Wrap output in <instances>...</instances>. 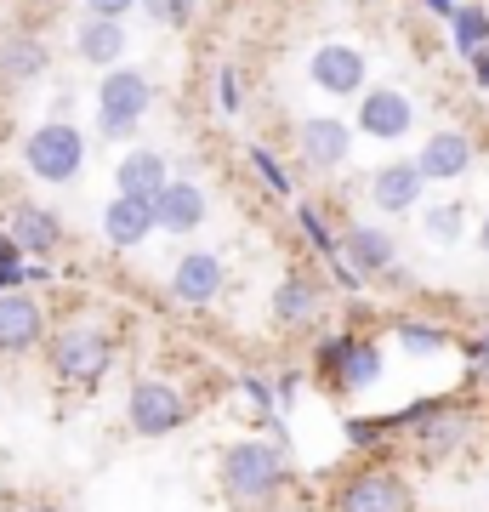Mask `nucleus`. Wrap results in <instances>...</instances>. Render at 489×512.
<instances>
[{
    "label": "nucleus",
    "instance_id": "obj_1",
    "mask_svg": "<svg viewBox=\"0 0 489 512\" xmlns=\"http://www.w3.org/2000/svg\"><path fill=\"white\" fill-rule=\"evenodd\" d=\"M296 484L285 439H234L217 461V490L234 512H268Z\"/></svg>",
    "mask_w": 489,
    "mask_h": 512
},
{
    "label": "nucleus",
    "instance_id": "obj_2",
    "mask_svg": "<svg viewBox=\"0 0 489 512\" xmlns=\"http://www.w3.org/2000/svg\"><path fill=\"white\" fill-rule=\"evenodd\" d=\"M46 365H52L57 387H74V393H91L120 359V336L103 319H63L57 330H46Z\"/></svg>",
    "mask_w": 489,
    "mask_h": 512
},
{
    "label": "nucleus",
    "instance_id": "obj_3",
    "mask_svg": "<svg viewBox=\"0 0 489 512\" xmlns=\"http://www.w3.org/2000/svg\"><path fill=\"white\" fill-rule=\"evenodd\" d=\"M313 376L336 399L370 393L381 382V342L364 336V330H330V336H319V348H313Z\"/></svg>",
    "mask_w": 489,
    "mask_h": 512
},
{
    "label": "nucleus",
    "instance_id": "obj_4",
    "mask_svg": "<svg viewBox=\"0 0 489 512\" xmlns=\"http://www.w3.org/2000/svg\"><path fill=\"white\" fill-rule=\"evenodd\" d=\"M325 512H416V484L387 461H359L325 490Z\"/></svg>",
    "mask_w": 489,
    "mask_h": 512
},
{
    "label": "nucleus",
    "instance_id": "obj_5",
    "mask_svg": "<svg viewBox=\"0 0 489 512\" xmlns=\"http://www.w3.org/2000/svg\"><path fill=\"white\" fill-rule=\"evenodd\" d=\"M154 109V86H148L143 69H103L97 80V137H109V143H131L137 126L148 120Z\"/></svg>",
    "mask_w": 489,
    "mask_h": 512
},
{
    "label": "nucleus",
    "instance_id": "obj_6",
    "mask_svg": "<svg viewBox=\"0 0 489 512\" xmlns=\"http://www.w3.org/2000/svg\"><path fill=\"white\" fill-rule=\"evenodd\" d=\"M23 165H29V177L35 183H52V188H69L80 171H86V137L80 126L69 120H40L29 137H23Z\"/></svg>",
    "mask_w": 489,
    "mask_h": 512
},
{
    "label": "nucleus",
    "instance_id": "obj_7",
    "mask_svg": "<svg viewBox=\"0 0 489 512\" xmlns=\"http://www.w3.org/2000/svg\"><path fill=\"white\" fill-rule=\"evenodd\" d=\"M126 427L137 439H171L177 427H188V393L165 376H137L126 387Z\"/></svg>",
    "mask_w": 489,
    "mask_h": 512
},
{
    "label": "nucleus",
    "instance_id": "obj_8",
    "mask_svg": "<svg viewBox=\"0 0 489 512\" xmlns=\"http://www.w3.org/2000/svg\"><path fill=\"white\" fill-rule=\"evenodd\" d=\"M325 308H330V279H319L313 268H285V279L273 285V302H268L279 330H319Z\"/></svg>",
    "mask_w": 489,
    "mask_h": 512
},
{
    "label": "nucleus",
    "instance_id": "obj_9",
    "mask_svg": "<svg viewBox=\"0 0 489 512\" xmlns=\"http://www.w3.org/2000/svg\"><path fill=\"white\" fill-rule=\"evenodd\" d=\"M46 308L35 291H0V359H29L46 342Z\"/></svg>",
    "mask_w": 489,
    "mask_h": 512
},
{
    "label": "nucleus",
    "instance_id": "obj_10",
    "mask_svg": "<svg viewBox=\"0 0 489 512\" xmlns=\"http://www.w3.org/2000/svg\"><path fill=\"white\" fill-rule=\"evenodd\" d=\"M171 296H177L182 308H211L222 291H228V268H222V256L217 251H182L177 262H171Z\"/></svg>",
    "mask_w": 489,
    "mask_h": 512
},
{
    "label": "nucleus",
    "instance_id": "obj_11",
    "mask_svg": "<svg viewBox=\"0 0 489 512\" xmlns=\"http://www.w3.org/2000/svg\"><path fill=\"white\" fill-rule=\"evenodd\" d=\"M296 154L308 171H336L353 154V126L336 114H308V120H296Z\"/></svg>",
    "mask_w": 489,
    "mask_h": 512
},
{
    "label": "nucleus",
    "instance_id": "obj_12",
    "mask_svg": "<svg viewBox=\"0 0 489 512\" xmlns=\"http://www.w3.org/2000/svg\"><path fill=\"white\" fill-rule=\"evenodd\" d=\"M416 126V103L399 92V86H364L359 92V131L376 137V143H399Z\"/></svg>",
    "mask_w": 489,
    "mask_h": 512
},
{
    "label": "nucleus",
    "instance_id": "obj_13",
    "mask_svg": "<svg viewBox=\"0 0 489 512\" xmlns=\"http://www.w3.org/2000/svg\"><path fill=\"white\" fill-rule=\"evenodd\" d=\"M308 74H313V86H319L325 97H359L364 80H370V63H364L359 46H347V40H325V46L313 52Z\"/></svg>",
    "mask_w": 489,
    "mask_h": 512
},
{
    "label": "nucleus",
    "instance_id": "obj_14",
    "mask_svg": "<svg viewBox=\"0 0 489 512\" xmlns=\"http://www.w3.org/2000/svg\"><path fill=\"white\" fill-rule=\"evenodd\" d=\"M472 160H478L472 137L455 131V126H444V131H427V143H421V154L410 165L421 171V183H455V177L472 171Z\"/></svg>",
    "mask_w": 489,
    "mask_h": 512
},
{
    "label": "nucleus",
    "instance_id": "obj_15",
    "mask_svg": "<svg viewBox=\"0 0 489 512\" xmlns=\"http://www.w3.org/2000/svg\"><path fill=\"white\" fill-rule=\"evenodd\" d=\"M148 205H154V228H165V234H200L211 217V200L194 177H171Z\"/></svg>",
    "mask_w": 489,
    "mask_h": 512
},
{
    "label": "nucleus",
    "instance_id": "obj_16",
    "mask_svg": "<svg viewBox=\"0 0 489 512\" xmlns=\"http://www.w3.org/2000/svg\"><path fill=\"white\" fill-rule=\"evenodd\" d=\"M342 262L359 279H381V274H399V239L376 228V222H353L342 234Z\"/></svg>",
    "mask_w": 489,
    "mask_h": 512
},
{
    "label": "nucleus",
    "instance_id": "obj_17",
    "mask_svg": "<svg viewBox=\"0 0 489 512\" xmlns=\"http://www.w3.org/2000/svg\"><path fill=\"white\" fill-rule=\"evenodd\" d=\"M6 239L18 245V256H52L63 245V217L40 200H18L6 211Z\"/></svg>",
    "mask_w": 489,
    "mask_h": 512
},
{
    "label": "nucleus",
    "instance_id": "obj_18",
    "mask_svg": "<svg viewBox=\"0 0 489 512\" xmlns=\"http://www.w3.org/2000/svg\"><path fill=\"white\" fill-rule=\"evenodd\" d=\"M421 200H427V183H421V171L410 160H387L370 171V205L381 217H410Z\"/></svg>",
    "mask_w": 489,
    "mask_h": 512
},
{
    "label": "nucleus",
    "instance_id": "obj_19",
    "mask_svg": "<svg viewBox=\"0 0 489 512\" xmlns=\"http://www.w3.org/2000/svg\"><path fill=\"white\" fill-rule=\"evenodd\" d=\"M46 69H52V46H46L35 29H12V35H0V86L23 92V86L46 80Z\"/></svg>",
    "mask_w": 489,
    "mask_h": 512
},
{
    "label": "nucleus",
    "instance_id": "obj_20",
    "mask_svg": "<svg viewBox=\"0 0 489 512\" xmlns=\"http://www.w3.org/2000/svg\"><path fill=\"white\" fill-rule=\"evenodd\" d=\"M165 183H171V154H160V148H126L114 165V188L131 200H154Z\"/></svg>",
    "mask_w": 489,
    "mask_h": 512
},
{
    "label": "nucleus",
    "instance_id": "obj_21",
    "mask_svg": "<svg viewBox=\"0 0 489 512\" xmlns=\"http://www.w3.org/2000/svg\"><path fill=\"white\" fill-rule=\"evenodd\" d=\"M74 52L86 69H120V57H126V23L114 18H80L74 23Z\"/></svg>",
    "mask_w": 489,
    "mask_h": 512
},
{
    "label": "nucleus",
    "instance_id": "obj_22",
    "mask_svg": "<svg viewBox=\"0 0 489 512\" xmlns=\"http://www.w3.org/2000/svg\"><path fill=\"white\" fill-rule=\"evenodd\" d=\"M148 234H154V205L148 200L114 194V200L103 205V239H109V251H137Z\"/></svg>",
    "mask_w": 489,
    "mask_h": 512
},
{
    "label": "nucleus",
    "instance_id": "obj_23",
    "mask_svg": "<svg viewBox=\"0 0 489 512\" xmlns=\"http://www.w3.org/2000/svg\"><path fill=\"white\" fill-rule=\"evenodd\" d=\"M421 234H427V245H438V251L461 245V234H467V200H433L421 211Z\"/></svg>",
    "mask_w": 489,
    "mask_h": 512
},
{
    "label": "nucleus",
    "instance_id": "obj_24",
    "mask_svg": "<svg viewBox=\"0 0 489 512\" xmlns=\"http://www.w3.org/2000/svg\"><path fill=\"white\" fill-rule=\"evenodd\" d=\"M245 160H251V171L262 177V188H268L273 200H296V177H290V165L279 160L268 143H251L245 148Z\"/></svg>",
    "mask_w": 489,
    "mask_h": 512
},
{
    "label": "nucleus",
    "instance_id": "obj_25",
    "mask_svg": "<svg viewBox=\"0 0 489 512\" xmlns=\"http://www.w3.org/2000/svg\"><path fill=\"white\" fill-rule=\"evenodd\" d=\"M450 40H455L461 57H472L478 46H489V12L484 6H455L450 12Z\"/></svg>",
    "mask_w": 489,
    "mask_h": 512
},
{
    "label": "nucleus",
    "instance_id": "obj_26",
    "mask_svg": "<svg viewBox=\"0 0 489 512\" xmlns=\"http://www.w3.org/2000/svg\"><path fill=\"white\" fill-rule=\"evenodd\" d=\"M393 336H399L410 353H444L450 348V330L427 325V319H393Z\"/></svg>",
    "mask_w": 489,
    "mask_h": 512
},
{
    "label": "nucleus",
    "instance_id": "obj_27",
    "mask_svg": "<svg viewBox=\"0 0 489 512\" xmlns=\"http://www.w3.org/2000/svg\"><path fill=\"white\" fill-rule=\"evenodd\" d=\"M137 12L154 29H188V23L200 18V0H137Z\"/></svg>",
    "mask_w": 489,
    "mask_h": 512
},
{
    "label": "nucleus",
    "instance_id": "obj_28",
    "mask_svg": "<svg viewBox=\"0 0 489 512\" xmlns=\"http://www.w3.org/2000/svg\"><path fill=\"white\" fill-rule=\"evenodd\" d=\"M296 228H302V239H308L313 245V256H342V239L330 234V222L319 217V211H313V205H296Z\"/></svg>",
    "mask_w": 489,
    "mask_h": 512
},
{
    "label": "nucleus",
    "instance_id": "obj_29",
    "mask_svg": "<svg viewBox=\"0 0 489 512\" xmlns=\"http://www.w3.org/2000/svg\"><path fill=\"white\" fill-rule=\"evenodd\" d=\"M217 109H222V114H239V109H245V80H239L234 63H222V69H217Z\"/></svg>",
    "mask_w": 489,
    "mask_h": 512
},
{
    "label": "nucleus",
    "instance_id": "obj_30",
    "mask_svg": "<svg viewBox=\"0 0 489 512\" xmlns=\"http://www.w3.org/2000/svg\"><path fill=\"white\" fill-rule=\"evenodd\" d=\"M239 387H245V399L256 404V416H262V427H273V410H279V404H273V387L262 382V376H239Z\"/></svg>",
    "mask_w": 489,
    "mask_h": 512
},
{
    "label": "nucleus",
    "instance_id": "obj_31",
    "mask_svg": "<svg viewBox=\"0 0 489 512\" xmlns=\"http://www.w3.org/2000/svg\"><path fill=\"white\" fill-rule=\"evenodd\" d=\"M131 12H137V0H86V18H114V23H126Z\"/></svg>",
    "mask_w": 489,
    "mask_h": 512
},
{
    "label": "nucleus",
    "instance_id": "obj_32",
    "mask_svg": "<svg viewBox=\"0 0 489 512\" xmlns=\"http://www.w3.org/2000/svg\"><path fill=\"white\" fill-rule=\"evenodd\" d=\"M302 382H308L302 370H279V376H273V404H296V393H302Z\"/></svg>",
    "mask_w": 489,
    "mask_h": 512
},
{
    "label": "nucleus",
    "instance_id": "obj_33",
    "mask_svg": "<svg viewBox=\"0 0 489 512\" xmlns=\"http://www.w3.org/2000/svg\"><path fill=\"white\" fill-rule=\"evenodd\" d=\"M467 69H472V86H478V92H489V46H478V52L467 57Z\"/></svg>",
    "mask_w": 489,
    "mask_h": 512
},
{
    "label": "nucleus",
    "instance_id": "obj_34",
    "mask_svg": "<svg viewBox=\"0 0 489 512\" xmlns=\"http://www.w3.org/2000/svg\"><path fill=\"white\" fill-rule=\"evenodd\" d=\"M421 6H427L433 18H444V23H450V12H455V0H421Z\"/></svg>",
    "mask_w": 489,
    "mask_h": 512
},
{
    "label": "nucleus",
    "instance_id": "obj_35",
    "mask_svg": "<svg viewBox=\"0 0 489 512\" xmlns=\"http://www.w3.org/2000/svg\"><path fill=\"white\" fill-rule=\"evenodd\" d=\"M12 512H63V507H57V501H18Z\"/></svg>",
    "mask_w": 489,
    "mask_h": 512
},
{
    "label": "nucleus",
    "instance_id": "obj_36",
    "mask_svg": "<svg viewBox=\"0 0 489 512\" xmlns=\"http://www.w3.org/2000/svg\"><path fill=\"white\" fill-rule=\"evenodd\" d=\"M478 251L489 256V211H484V217H478Z\"/></svg>",
    "mask_w": 489,
    "mask_h": 512
},
{
    "label": "nucleus",
    "instance_id": "obj_37",
    "mask_svg": "<svg viewBox=\"0 0 489 512\" xmlns=\"http://www.w3.org/2000/svg\"><path fill=\"white\" fill-rule=\"evenodd\" d=\"M472 313H478V319H484V330H489V296H478V302H472Z\"/></svg>",
    "mask_w": 489,
    "mask_h": 512
},
{
    "label": "nucleus",
    "instance_id": "obj_38",
    "mask_svg": "<svg viewBox=\"0 0 489 512\" xmlns=\"http://www.w3.org/2000/svg\"><path fill=\"white\" fill-rule=\"evenodd\" d=\"M268 512H308V507H285V501H279V507H268Z\"/></svg>",
    "mask_w": 489,
    "mask_h": 512
},
{
    "label": "nucleus",
    "instance_id": "obj_39",
    "mask_svg": "<svg viewBox=\"0 0 489 512\" xmlns=\"http://www.w3.org/2000/svg\"><path fill=\"white\" fill-rule=\"evenodd\" d=\"M484 336H489V330H484Z\"/></svg>",
    "mask_w": 489,
    "mask_h": 512
}]
</instances>
